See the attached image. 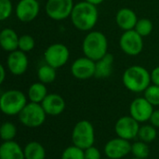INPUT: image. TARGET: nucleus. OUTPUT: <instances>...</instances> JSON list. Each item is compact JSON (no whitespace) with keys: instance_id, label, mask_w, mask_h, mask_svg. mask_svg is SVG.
I'll return each mask as SVG.
<instances>
[{"instance_id":"nucleus-1","label":"nucleus","mask_w":159,"mask_h":159,"mask_svg":"<svg viewBox=\"0 0 159 159\" xmlns=\"http://www.w3.org/2000/svg\"><path fill=\"white\" fill-rule=\"evenodd\" d=\"M75 28L82 32H90L97 24L99 12L97 6L85 0L75 4L70 16Z\"/></svg>"},{"instance_id":"nucleus-2","label":"nucleus","mask_w":159,"mask_h":159,"mask_svg":"<svg viewBox=\"0 0 159 159\" xmlns=\"http://www.w3.org/2000/svg\"><path fill=\"white\" fill-rule=\"evenodd\" d=\"M122 82L128 90L133 93H142L152 84L151 73L143 66L132 65L124 71Z\"/></svg>"},{"instance_id":"nucleus-3","label":"nucleus","mask_w":159,"mask_h":159,"mask_svg":"<svg viewBox=\"0 0 159 159\" xmlns=\"http://www.w3.org/2000/svg\"><path fill=\"white\" fill-rule=\"evenodd\" d=\"M84 56L97 61L108 53V40L105 34L100 31H90L82 42Z\"/></svg>"},{"instance_id":"nucleus-4","label":"nucleus","mask_w":159,"mask_h":159,"mask_svg":"<svg viewBox=\"0 0 159 159\" xmlns=\"http://www.w3.org/2000/svg\"><path fill=\"white\" fill-rule=\"evenodd\" d=\"M27 103V95L19 89H8L0 96V109L8 116H19Z\"/></svg>"},{"instance_id":"nucleus-5","label":"nucleus","mask_w":159,"mask_h":159,"mask_svg":"<svg viewBox=\"0 0 159 159\" xmlns=\"http://www.w3.org/2000/svg\"><path fill=\"white\" fill-rule=\"evenodd\" d=\"M72 143L74 145L86 150L95 143V129L92 123L89 120L78 121L72 131Z\"/></svg>"},{"instance_id":"nucleus-6","label":"nucleus","mask_w":159,"mask_h":159,"mask_svg":"<svg viewBox=\"0 0 159 159\" xmlns=\"http://www.w3.org/2000/svg\"><path fill=\"white\" fill-rule=\"evenodd\" d=\"M47 114L44 111L41 103L29 102L22 111L19 114V121L25 127L35 129L42 126L47 118Z\"/></svg>"},{"instance_id":"nucleus-7","label":"nucleus","mask_w":159,"mask_h":159,"mask_svg":"<svg viewBox=\"0 0 159 159\" xmlns=\"http://www.w3.org/2000/svg\"><path fill=\"white\" fill-rule=\"evenodd\" d=\"M70 58L69 48L61 43H54L47 48L44 53V60L47 64L55 69L64 66Z\"/></svg>"},{"instance_id":"nucleus-8","label":"nucleus","mask_w":159,"mask_h":159,"mask_svg":"<svg viewBox=\"0 0 159 159\" xmlns=\"http://www.w3.org/2000/svg\"><path fill=\"white\" fill-rule=\"evenodd\" d=\"M121 50L129 56H138L143 49V37L134 29L125 31L119 38Z\"/></svg>"},{"instance_id":"nucleus-9","label":"nucleus","mask_w":159,"mask_h":159,"mask_svg":"<svg viewBox=\"0 0 159 159\" xmlns=\"http://www.w3.org/2000/svg\"><path fill=\"white\" fill-rule=\"evenodd\" d=\"M74 6V0H48L45 9L51 20H63L71 16Z\"/></svg>"},{"instance_id":"nucleus-10","label":"nucleus","mask_w":159,"mask_h":159,"mask_svg":"<svg viewBox=\"0 0 159 159\" xmlns=\"http://www.w3.org/2000/svg\"><path fill=\"white\" fill-rule=\"evenodd\" d=\"M140 123L130 116H124L119 117L115 125V131L117 137L131 141L138 138L140 129Z\"/></svg>"},{"instance_id":"nucleus-11","label":"nucleus","mask_w":159,"mask_h":159,"mask_svg":"<svg viewBox=\"0 0 159 159\" xmlns=\"http://www.w3.org/2000/svg\"><path fill=\"white\" fill-rule=\"evenodd\" d=\"M104 155L109 159H122L131 152V143L129 141L116 137L109 140L103 148Z\"/></svg>"},{"instance_id":"nucleus-12","label":"nucleus","mask_w":159,"mask_h":159,"mask_svg":"<svg viewBox=\"0 0 159 159\" xmlns=\"http://www.w3.org/2000/svg\"><path fill=\"white\" fill-rule=\"evenodd\" d=\"M154 110V106L144 97H138L129 105V116L140 124L146 123L150 120Z\"/></svg>"},{"instance_id":"nucleus-13","label":"nucleus","mask_w":159,"mask_h":159,"mask_svg":"<svg viewBox=\"0 0 159 159\" xmlns=\"http://www.w3.org/2000/svg\"><path fill=\"white\" fill-rule=\"evenodd\" d=\"M96 61L84 56L77 58L71 65L72 75L79 80H87L95 76Z\"/></svg>"},{"instance_id":"nucleus-14","label":"nucleus","mask_w":159,"mask_h":159,"mask_svg":"<svg viewBox=\"0 0 159 159\" xmlns=\"http://www.w3.org/2000/svg\"><path fill=\"white\" fill-rule=\"evenodd\" d=\"M40 4L37 0H20L15 7L17 19L24 23L31 22L38 16Z\"/></svg>"},{"instance_id":"nucleus-15","label":"nucleus","mask_w":159,"mask_h":159,"mask_svg":"<svg viewBox=\"0 0 159 159\" xmlns=\"http://www.w3.org/2000/svg\"><path fill=\"white\" fill-rule=\"evenodd\" d=\"M7 68L14 75H23L29 66V60L25 52L17 49L9 52L7 58Z\"/></svg>"},{"instance_id":"nucleus-16","label":"nucleus","mask_w":159,"mask_h":159,"mask_svg":"<svg viewBox=\"0 0 159 159\" xmlns=\"http://www.w3.org/2000/svg\"><path fill=\"white\" fill-rule=\"evenodd\" d=\"M41 105L48 116H58L65 110L66 102L60 94L48 93L41 102Z\"/></svg>"},{"instance_id":"nucleus-17","label":"nucleus","mask_w":159,"mask_h":159,"mask_svg":"<svg viewBox=\"0 0 159 159\" xmlns=\"http://www.w3.org/2000/svg\"><path fill=\"white\" fill-rule=\"evenodd\" d=\"M138 20L139 19L134 10L129 7H122L116 14V25L124 32L133 30Z\"/></svg>"},{"instance_id":"nucleus-18","label":"nucleus","mask_w":159,"mask_h":159,"mask_svg":"<svg viewBox=\"0 0 159 159\" xmlns=\"http://www.w3.org/2000/svg\"><path fill=\"white\" fill-rule=\"evenodd\" d=\"M0 159H25L24 151L15 141L3 142L0 145Z\"/></svg>"},{"instance_id":"nucleus-19","label":"nucleus","mask_w":159,"mask_h":159,"mask_svg":"<svg viewBox=\"0 0 159 159\" xmlns=\"http://www.w3.org/2000/svg\"><path fill=\"white\" fill-rule=\"evenodd\" d=\"M19 39L20 36L11 28H5L0 33V46L8 53L18 49Z\"/></svg>"},{"instance_id":"nucleus-20","label":"nucleus","mask_w":159,"mask_h":159,"mask_svg":"<svg viewBox=\"0 0 159 159\" xmlns=\"http://www.w3.org/2000/svg\"><path fill=\"white\" fill-rule=\"evenodd\" d=\"M114 64V56L110 53H107L101 60L96 61L95 66V76L97 78L102 79L107 78L112 75Z\"/></svg>"},{"instance_id":"nucleus-21","label":"nucleus","mask_w":159,"mask_h":159,"mask_svg":"<svg viewBox=\"0 0 159 159\" xmlns=\"http://www.w3.org/2000/svg\"><path fill=\"white\" fill-rule=\"evenodd\" d=\"M48 94L47 86L42 82H35L29 87L27 91V98L31 102L41 103L48 96Z\"/></svg>"},{"instance_id":"nucleus-22","label":"nucleus","mask_w":159,"mask_h":159,"mask_svg":"<svg viewBox=\"0 0 159 159\" xmlns=\"http://www.w3.org/2000/svg\"><path fill=\"white\" fill-rule=\"evenodd\" d=\"M23 151L25 159H46V149L38 142L28 143L24 146Z\"/></svg>"},{"instance_id":"nucleus-23","label":"nucleus","mask_w":159,"mask_h":159,"mask_svg":"<svg viewBox=\"0 0 159 159\" xmlns=\"http://www.w3.org/2000/svg\"><path fill=\"white\" fill-rule=\"evenodd\" d=\"M56 70L57 69L53 68L52 66H50L47 63L41 65L37 70V78H38L39 82H42L45 85L54 82L56 79V76H57Z\"/></svg>"},{"instance_id":"nucleus-24","label":"nucleus","mask_w":159,"mask_h":159,"mask_svg":"<svg viewBox=\"0 0 159 159\" xmlns=\"http://www.w3.org/2000/svg\"><path fill=\"white\" fill-rule=\"evenodd\" d=\"M157 137V128L152 124H144L140 127L138 138L140 141H143L146 143H150L154 142Z\"/></svg>"},{"instance_id":"nucleus-25","label":"nucleus","mask_w":159,"mask_h":159,"mask_svg":"<svg viewBox=\"0 0 159 159\" xmlns=\"http://www.w3.org/2000/svg\"><path fill=\"white\" fill-rule=\"evenodd\" d=\"M148 144L149 143H146L140 140L131 143L130 154L133 156V157L136 158L147 159L150 156V147Z\"/></svg>"},{"instance_id":"nucleus-26","label":"nucleus","mask_w":159,"mask_h":159,"mask_svg":"<svg viewBox=\"0 0 159 159\" xmlns=\"http://www.w3.org/2000/svg\"><path fill=\"white\" fill-rule=\"evenodd\" d=\"M0 135L3 142L14 141L17 135V127L10 121L4 122L0 128Z\"/></svg>"},{"instance_id":"nucleus-27","label":"nucleus","mask_w":159,"mask_h":159,"mask_svg":"<svg viewBox=\"0 0 159 159\" xmlns=\"http://www.w3.org/2000/svg\"><path fill=\"white\" fill-rule=\"evenodd\" d=\"M153 29H154V24L152 20L146 18L139 19L134 28V30L143 37H145L151 34V33L153 32Z\"/></svg>"},{"instance_id":"nucleus-28","label":"nucleus","mask_w":159,"mask_h":159,"mask_svg":"<svg viewBox=\"0 0 159 159\" xmlns=\"http://www.w3.org/2000/svg\"><path fill=\"white\" fill-rule=\"evenodd\" d=\"M61 159H85V150L73 144L62 151Z\"/></svg>"},{"instance_id":"nucleus-29","label":"nucleus","mask_w":159,"mask_h":159,"mask_svg":"<svg viewBox=\"0 0 159 159\" xmlns=\"http://www.w3.org/2000/svg\"><path fill=\"white\" fill-rule=\"evenodd\" d=\"M143 97L154 107L159 106V86L151 84L143 92Z\"/></svg>"},{"instance_id":"nucleus-30","label":"nucleus","mask_w":159,"mask_h":159,"mask_svg":"<svg viewBox=\"0 0 159 159\" xmlns=\"http://www.w3.org/2000/svg\"><path fill=\"white\" fill-rule=\"evenodd\" d=\"M35 47V41L34 37L30 34H22L19 39V48L18 49L27 53L32 51Z\"/></svg>"},{"instance_id":"nucleus-31","label":"nucleus","mask_w":159,"mask_h":159,"mask_svg":"<svg viewBox=\"0 0 159 159\" xmlns=\"http://www.w3.org/2000/svg\"><path fill=\"white\" fill-rule=\"evenodd\" d=\"M13 11V6L11 0H0V20L4 21L7 20Z\"/></svg>"},{"instance_id":"nucleus-32","label":"nucleus","mask_w":159,"mask_h":159,"mask_svg":"<svg viewBox=\"0 0 159 159\" xmlns=\"http://www.w3.org/2000/svg\"><path fill=\"white\" fill-rule=\"evenodd\" d=\"M85 159H102L101 151L94 145L85 150Z\"/></svg>"},{"instance_id":"nucleus-33","label":"nucleus","mask_w":159,"mask_h":159,"mask_svg":"<svg viewBox=\"0 0 159 159\" xmlns=\"http://www.w3.org/2000/svg\"><path fill=\"white\" fill-rule=\"evenodd\" d=\"M149 122H150V124H152L157 129H159V109L154 110Z\"/></svg>"},{"instance_id":"nucleus-34","label":"nucleus","mask_w":159,"mask_h":159,"mask_svg":"<svg viewBox=\"0 0 159 159\" xmlns=\"http://www.w3.org/2000/svg\"><path fill=\"white\" fill-rule=\"evenodd\" d=\"M151 80L152 84L159 86V66L154 68L151 72Z\"/></svg>"},{"instance_id":"nucleus-35","label":"nucleus","mask_w":159,"mask_h":159,"mask_svg":"<svg viewBox=\"0 0 159 159\" xmlns=\"http://www.w3.org/2000/svg\"><path fill=\"white\" fill-rule=\"evenodd\" d=\"M6 79V69L4 65H0V84H3Z\"/></svg>"},{"instance_id":"nucleus-36","label":"nucleus","mask_w":159,"mask_h":159,"mask_svg":"<svg viewBox=\"0 0 159 159\" xmlns=\"http://www.w3.org/2000/svg\"><path fill=\"white\" fill-rule=\"evenodd\" d=\"M85 1H87V2H89V3H90V4L94 5V6L101 5L102 3L104 2V0H85Z\"/></svg>"},{"instance_id":"nucleus-37","label":"nucleus","mask_w":159,"mask_h":159,"mask_svg":"<svg viewBox=\"0 0 159 159\" xmlns=\"http://www.w3.org/2000/svg\"><path fill=\"white\" fill-rule=\"evenodd\" d=\"M131 159H142V158H136V157H133V158H131Z\"/></svg>"},{"instance_id":"nucleus-38","label":"nucleus","mask_w":159,"mask_h":159,"mask_svg":"<svg viewBox=\"0 0 159 159\" xmlns=\"http://www.w3.org/2000/svg\"><path fill=\"white\" fill-rule=\"evenodd\" d=\"M106 159H109V158H106Z\"/></svg>"}]
</instances>
